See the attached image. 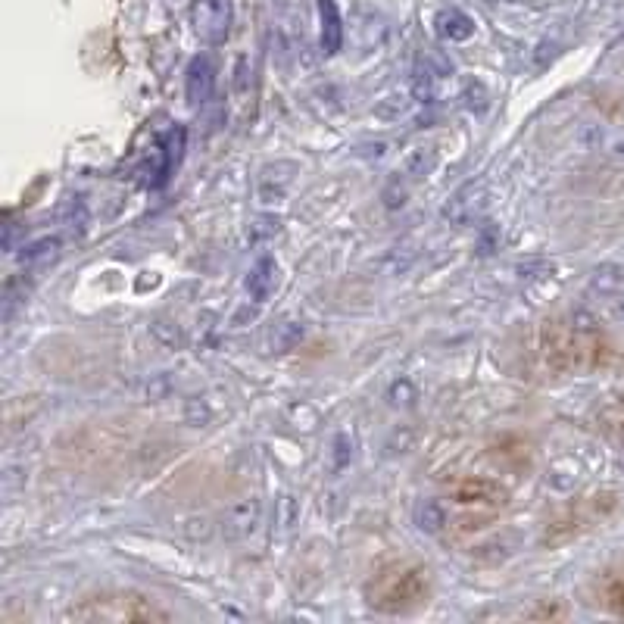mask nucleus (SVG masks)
<instances>
[{
  "instance_id": "nucleus-1",
  "label": "nucleus",
  "mask_w": 624,
  "mask_h": 624,
  "mask_svg": "<svg viewBox=\"0 0 624 624\" xmlns=\"http://www.w3.org/2000/svg\"><path fill=\"white\" fill-rule=\"evenodd\" d=\"M231 22H234L231 0H194L191 29L203 44H210V47L225 44L231 35Z\"/></svg>"
},
{
  "instance_id": "nucleus-2",
  "label": "nucleus",
  "mask_w": 624,
  "mask_h": 624,
  "mask_svg": "<svg viewBox=\"0 0 624 624\" xmlns=\"http://www.w3.org/2000/svg\"><path fill=\"white\" fill-rule=\"evenodd\" d=\"M185 128L175 125L169 128V132L160 138V144H156V156L144 166V185L150 188H163L169 175L175 172V166L181 163V153H185Z\"/></svg>"
},
{
  "instance_id": "nucleus-3",
  "label": "nucleus",
  "mask_w": 624,
  "mask_h": 624,
  "mask_svg": "<svg viewBox=\"0 0 624 624\" xmlns=\"http://www.w3.org/2000/svg\"><path fill=\"white\" fill-rule=\"evenodd\" d=\"M216 91V63L210 54H200L188 63V72H185V97L191 107H203V103H210Z\"/></svg>"
},
{
  "instance_id": "nucleus-4",
  "label": "nucleus",
  "mask_w": 624,
  "mask_h": 624,
  "mask_svg": "<svg viewBox=\"0 0 624 624\" xmlns=\"http://www.w3.org/2000/svg\"><path fill=\"white\" fill-rule=\"evenodd\" d=\"M319 44L325 57H334L344 47V16L337 0H319Z\"/></svg>"
},
{
  "instance_id": "nucleus-5",
  "label": "nucleus",
  "mask_w": 624,
  "mask_h": 624,
  "mask_svg": "<svg viewBox=\"0 0 624 624\" xmlns=\"http://www.w3.org/2000/svg\"><path fill=\"white\" fill-rule=\"evenodd\" d=\"M434 32L440 41H450V44H459V41H468L475 35V19L462 13L459 7H447L434 16Z\"/></svg>"
},
{
  "instance_id": "nucleus-6",
  "label": "nucleus",
  "mask_w": 624,
  "mask_h": 624,
  "mask_svg": "<svg viewBox=\"0 0 624 624\" xmlns=\"http://www.w3.org/2000/svg\"><path fill=\"white\" fill-rule=\"evenodd\" d=\"M275 288H278V266H275V259L263 256L247 275V294L256 303H266L275 294Z\"/></svg>"
},
{
  "instance_id": "nucleus-7",
  "label": "nucleus",
  "mask_w": 624,
  "mask_h": 624,
  "mask_svg": "<svg viewBox=\"0 0 624 624\" xmlns=\"http://www.w3.org/2000/svg\"><path fill=\"white\" fill-rule=\"evenodd\" d=\"M57 241L54 238H44V241H38V244H32V247H25V253H22V263H38V259H54L57 256Z\"/></svg>"
},
{
  "instance_id": "nucleus-8",
  "label": "nucleus",
  "mask_w": 624,
  "mask_h": 624,
  "mask_svg": "<svg viewBox=\"0 0 624 624\" xmlns=\"http://www.w3.org/2000/svg\"><path fill=\"white\" fill-rule=\"evenodd\" d=\"M596 284H600V288H606V291L621 288V284H624V269H618V266L600 269V272H596Z\"/></svg>"
},
{
  "instance_id": "nucleus-9",
  "label": "nucleus",
  "mask_w": 624,
  "mask_h": 624,
  "mask_svg": "<svg viewBox=\"0 0 624 624\" xmlns=\"http://www.w3.org/2000/svg\"><path fill=\"white\" fill-rule=\"evenodd\" d=\"M440 525H444V512H440L434 503H428V506L422 509V528H425V531H437Z\"/></svg>"
},
{
  "instance_id": "nucleus-10",
  "label": "nucleus",
  "mask_w": 624,
  "mask_h": 624,
  "mask_svg": "<svg viewBox=\"0 0 624 624\" xmlns=\"http://www.w3.org/2000/svg\"><path fill=\"white\" fill-rule=\"evenodd\" d=\"M615 153H621V156H624V141H618V144H615Z\"/></svg>"
}]
</instances>
